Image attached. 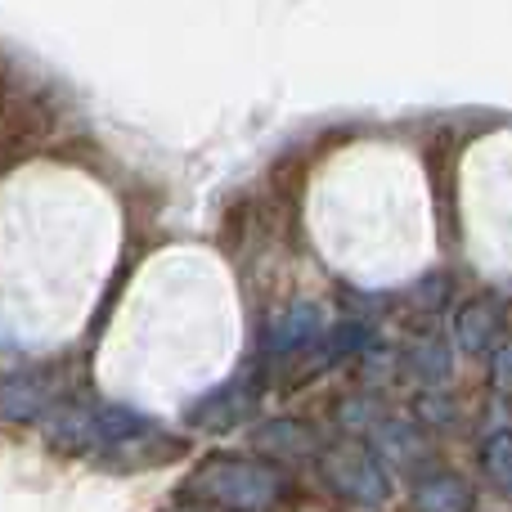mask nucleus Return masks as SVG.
<instances>
[{"label": "nucleus", "mask_w": 512, "mask_h": 512, "mask_svg": "<svg viewBox=\"0 0 512 512\" xmlns=\"http://www.w3.org/2000/svg\"><path fill=\"white\" fill-rule=\"evenodd\" d=\"M126 252L122 194L72 158L0 171V351L50 355L86 333Z\"/></svg>", "instance_id": "f257e3e1"}, {"label": "nucleus", "mask_w": 512, "mask_h": 512, "mask_svg": "<svg viewBox=\"0 0 512 512\" xmlns=\"http://www.w3.org/2000/svg\"><path fill=\"white\" fill-rule=\"evenodd\" d=\"M243 333L234 265L207 243H167L135 265L113 301L90 378L113 405L176 418L234 373Z\"/></svg>", "instance_id": "f03ea898"}, {"label": "nucleus", "mask_w": 512, "mask_h": 512, "mask_svg": "<svg viewBox=\"0 0 512 512\" xmlns=\"http://www.w3.org/2000/svg\"><path fill=\"white\" fill-rule=\"evenodd\" d=\"M301 239L319 270L360 292H391L427 274L441 216L423 153L400 135H346L306 171Z\"/></svg>", "instance_id": "7ed1b4c3"}]
</instances>
